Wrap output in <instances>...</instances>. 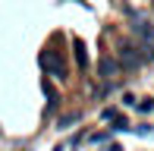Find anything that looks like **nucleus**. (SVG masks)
Segmentation results:
<instances>
[{"instance_id":"nucleus-1","label":"nucleus","mask_w":154,"mask_h":151,"mask_svg":"<svg viewBox=\"0 0 154 151\" xmlns=\"http://www.w3.org/2000/svg\"><path fill=\"white\" fill-rule=\"evenodd\" d=\"M41 66H44L54 79H66V63H63V57H60L57 51H51V47L41 51Z\"/></svg>"},{"instance_id":"nucleus-2","label":"nucleus","mask_w":154,"mask_h":151,"mask_svg":"<svg viewBox=\"0 0 154 151\" xmlns=\"http://www.w3.org/2000/svg\"><path fill=\"white\" fill-rule=\"evenodd\" d=\"M132 29H135V35H138V38H145V41H151V38H154L151 22H145L142 16H135V19H132Z\"/></svg>"},{"instance_id":"nucleus-3","label":"nucleus","mask_w":154,"mask_h":151,"mask_svg":"<svg viewBox=\"0 0 154 151\" xmlns=\"http://www.w3.org/2000/svg\"><path fill=\"white\" fill-rule=\"evenodd\" d=\"M120 60H123L126 66H135V63H138V54L132 51L129 44H120Z\"/></svg>"},{"instance_id":"nucleus-4","label":"nucleus","mask_w":154,"mask_h":151,"mask_svg":"<svg viewBox=\"0 0 154 151\" xmlns=\"http://www.w3.org/2000/svg\"><path fill=\"white\" fill-rule=\"evenodd\" d=\"M72 44H75V60H79V66H82V69H85V66H88V54H85V44H82L79 38H75Z\"/></svg>"},{"instance_id":"nucleus-5","label":"nucleus","mask_w":154,"mask_h":151,"mask_svg":"<svg viewBox=\"0 0 154 151\" xmlns=\"http://www.w3.org/2000/svg\"><path fill=\"white\" fill-rule=\"evenodd\" d=\"M101 72H104V79H113V76H116V63L110 57H104L101 60Z\"/></svg>"},{"instance_id":"nucleus-6","label":"nucleus","mask_w":154,"mask_h":151,"mask_svg":"<svg viewBox=\"0 0 154 151\" xmlns=\"http://www.w3.org/2000/svg\"><path fill=\"white\" fill-rule=\"evenodd\" d=\"M75 120H79V113H69V116H63V120H60V129H69Z\"/></svg>"},{"instance_id":"nucleus-7","label":"nucleus","mask_w":154,"mask_h":151,"mask_svg":"<svg viewBox=\"0 0 154 151\" xmlns=\"http://www.w3.org/2000/svg\"><path fill=\"white\" fill-rule=\"evenodd\" d=\"M44 94H47V101H51V104L57 101V91H54V85H51L47 79H44Z\"/></svg>"},{"instance_id":"nucleus-8","label":"nucleus","mask_w":154,"mask_h":151,"mask_svg":"<svg viewBox=\"0 0 154 151\" xmlns=\"http://www.w3.org/2000/svg\"><path fill=\"white\" fill-rule=\"evenodd\" d=\"M138 110H142V113H148V110H154V101H142V104H138Z\"/></svg>"},{"instance_id":"nucleus-9","label":"nucleus","mask_w":154,"mask_h":151,"mask_svg":"<svg viewBox=\"0 0 154 151\" xmlns=\"http://www.w3.org/2000/svg\"><path fill=\"white\" fill-rule=\"evenodd\" d=\"M107 151H123V148H120V145H110V148H107Z\"/></svg>"},{"instance_id":"nucleus-10","label":"nucleus","mask_w":154,"mask_h":151,"mask_svg":"<svg viewBox=\"0 0 154 151\" xmlns=\"http://www.w3.org/2000/svg\"><path fill=\"white\" fill-rule=\"evenodd\" d=\"M151 6H154V3H151Z\"/></svg>"}]
</instances>
